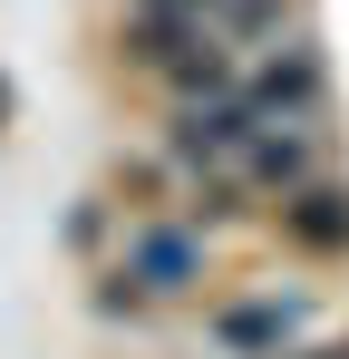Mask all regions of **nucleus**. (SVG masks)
Returning <instances> with one entry per match:
<instances>
[{"instance_id": "1", "label": "nucleus", "mask_w": 349, "mask_h": 359, "mask_svg": "<svg viewBox=\"0 0 349 359\" xmlns=\"http://www.w3.org/2000/svg\"><path fill=\"white\" fill-rule=\"evenodd\" d=\"M320 97H330V68H320V49H310V39H291L282 59L242 88V107H252V117H301V126L320 117Z\"/></svg>"}, {"instance_id": "2", "label": "nucleus", "mask_w": 349, "mask_h": 359, "mask_svg": "<svg viewBox=\"0 0 349 359\" xmlns=\"http://www.w3.org/2000/svg\"><path fill=\"white\" fill-rule=\"evenodd\" d=\"M116 282H136V292H194V282H204V243L174 233V224H146V233H126Z\"/></svg>"}, {"instance_id": "3", "label": "nucleus", "mask_w": 349, "mask_h": 359, "mask_svg": "<svg viewBox=\"0 0 349 359\" xmlns=\"http://www.w3.org/2000/svg\"><path fill=\"white\" fill-rule=\"evenodd\" d=\"M242 136H252V107H242L233 88H214V97H184V107H174V165H224Z\"/></svg>"}, {"instance_id": "4", "label": "nucleus", "mask_w": 349, "mask_h": 359, "mask_svg": "<svg viewBox=\"0 0 349 359\" xmlns=\"http://www.w3.org/2000/svg\"><path fill=\"white\" fill-rule=\"evenodd\" d=\"M282 224H291V243H310V252H340L349 243V194L340 184H291Z\"/></svg>"}, {"instance_id": "5", "label": "nucleus", "mask_w": 349, "mask_h": 359, "mask_svg": "<svg viewBox=\"0 0 349 359\" xmlns=\"http://www.w3.org/2000/svg\"><path fill=\"white\" fill-rule=\"evenodd\" d=\"M165 78H174V97H214V88H233V39L204 20V29L165 59Z\"/></svg>"}, {"instance_id": "6", "label": "nucleus", "mask_w": 349, "mask_h": 359, "mask_svg": "<svg viewBox=\"0 0 349 359\" xmlns=\"http://www.w3.org/2000/svg\"><path fill=\"white\" fill-rule=\"evenodd\" d=\"M282 330H291V311H282V301H252V311H224V340H233V350H252V340H282Z\"/></svg>"}, {"instance_id": "7", "label": "nucleus", "mask_w": 349, "mask_h": 359, "mask_svg": "<svg viewBox=\"0 0 349 359\" xmlns=\"http://www.w3.org/2000/svg\"><path fill=\"white\" fill-rule=\"evenodd\" d=\"M214 10H224V29H242V39H252V29H272V20H282V0H214Z\"/></svg>"}, {"instance_id": "8", "label": "nucleus", "mask_w": 349, "mask_h": 359, "mask_svg": "<svg viewBox=\"0 0 349 359\" xmlns=\"http://www.w3.org/2000/svg\"><path fill=\"white\" fill-rule=\"evenodd\" d=\"M136 10H165V20H214V0H136Z\"/></svg>"}]
</instances>
